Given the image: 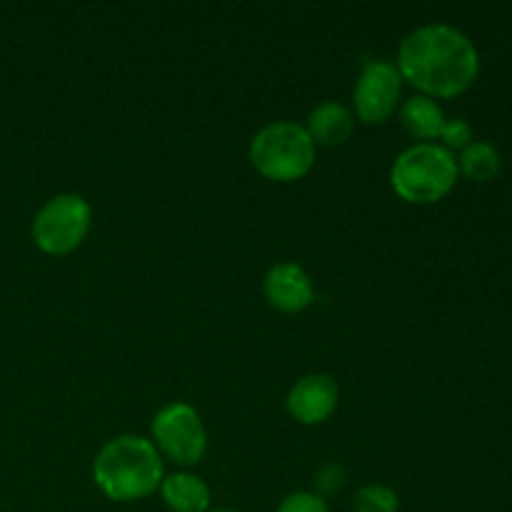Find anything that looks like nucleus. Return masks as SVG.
I'll return each instance as SVG.
<instances>
[{
    "instance_id": "obj_15",
    "label": "nucleus",
    "mask_w": 512,
    "mask_h": 512,
    "mask_svg": "<svg viewBox=\"0 0 512 512\" xmlns=\"http://www.w3.org/2000/svg\"><path fill=\"white\" fill-rule=\"evenodd\" d=\"M475 140V130L473 125L468 123L465 118H448L443 125V133H440V145L443 148H448L450 153H455V150H465L470 143Z\"/></svg>"
},
{
    "instance_id": "obj_4",
    "label": "nucleus",
    "mask_w": 512,
    "mask_h": 512,
    "mask_svg": "<svg viewBox=\"0 0 512 512\" xmlns=\"http://www.w3.org/2000/svg\"><path fill=\"white\" fill-rule=\"evenodd\" d=\"M318 148L310 140L305 125L295 120H275L253 135L248 148L255 173L273 183H295L315 168Z\"/></svg>"
},
{
    "instance_id": "obj_8",
    "label": "nucleus",
    "mask_w": 512,
    "mask_h": 512,
    "mask_svg": "<svg viewBox=\"0 0 512 512\" xmlns=\"http://www.w3.org/2000/svg\"><path fill=\"white\" fill-rule=\"evenodd\" d=\"M340 388L333 375L310 373L290 388L288 413L303 425H320L338 410Z\"/></svg>"
},
{
    "instance_id": "obj_14",
    "label": "nucleus",
    "mask_w": 512,
    "mask_h": 512,
    "mask_svg": "<svg viewBox=\"0 0 512 512\" xmlns=\"http://www.w3.org/2000/svg\"><path fill=\"white\" fill-rule=\"evenodd\" d=\"M400 498L390 485L368 483L355 493L353 512H398Z\"/></svg>"
},
{
    "instance_id": "obj_11",
    "label": "nucleus",
    "mask_w": 512,
    "mask_h": 512,
    "mask_svg": "<svg viewBox=\"0 0 512 512\" xmlns=\"http://www.w3.org/2000/svg\"><path fill=\"white\" fill-rule=\"evenodd\" d=\"M158 493L170 512H210L213 503L208 483L190 470L165 475Z\"/></svg>"
},
{
    "instance_id": "obj_9",
    "label": "nucleus",
    "mask_w": 512,
    "mask_h": 512,
    "mask_svg": "<svg viewBox=\"0 0 512 512\" xmlns=\"http://www.w3.org/2000/svg\"><path fill=\"white\" fill-rule=\"evenodd\" d=\"M263 295L280 313H303L315 298L313 278L298 263H275L263 278Z\"/></svg>"
},
{
    "instance_id": "obj_17",
    "label": "nucleus",
    "mask_w": 512,
    "mask_h": 512,
    "mask_svg": "<svg viewBox=\"0 0 512 512\" xmlns=\"http://www.w3.org/2000/svg\"><path fill=\"white\" fill-rule=\"evenodd\" d=\"M275 512H330V505L313 490H298V493H290Z\"/></svg>"
},
{
    "instance_id": "obj_18",
    "label": "nucleus",
    "mask_w": 512,
    "mask_h": 512,
    "mask_svg": "<svg viewBox=\"0 0 512 512\" xmlns=\"http://www.w3.org/2000/svg\"><path fill=\"white\" fill-rule=\"evenodd\" d=\"M210 512H235V510H228V508H218V510H210Z\"/></svg>"
},
{
    "instance_id": "obj_3",
    "label": "nucleus",
    "mask_w": 512,
    "mask_h": 512,
    "mask_svg": "<svg viewBox=\"0 0 512 512\" xmlns=\"http://www.w3.org/2000/svg\"><path fill=\"white\" fill-rule=\"evenodd\" d=\"M460 178L455 153L440 143H413L395 158L390 185L410 205H435L448 198Z\"/></svg>"
},
{
    "instance_id": "obj_6",
    "label": "nucleus",
    "mask_w": 512,
    "mask_h": 512,
    "mask_svg": "<svg viewBox=\"0 0 512 512\" xmlns=\"http://www.w3.org/2000/svg\"><path fill=\"white\" fill-rule=\"evenodd\" d=\"M150 443L160 458L173 460L183 470L195 468L208 453V430L198 410L188 403H168L150 423Z\"/></svg>"
},
{
    "instance_id": "obj_13",
    "label": "nucleus",
    "mask_w": 512,
    "mask_h": 512,
    "mask_svg": "<svg viewBox=\"0 0 512 512\" xmlns=\"http://www.w3.org/2000/svg\"><path fill=\"white\" fill-rule=\"evenodd\" d=\"M460 175H465L473 183H490L503 170V155L488 140H473L465 150H460L458 158Z\"/></svg>"
},
{
    "instance_id": "obj_10",
    "label": "nucleus",
    "mask_w": 512,
    "mask_h": 512,
    "mask_svg": "<svg viewBox=\"0 0 512 512\" xmlns=\"http://www.w3.org/2000/svg\"><path fill=\"white\" fill-rule=\"evenodd\" d=\"M305 130H308L315 148L318 145H323V148H338V145H343L353 135L355 115L348 105L338 103V100H323V103L310 110Z\"/></svg>"
},
{
    "instance_id": "obj_16",
    "label": "nucleus",
    "mask_w": 512,
    "mask_h": 512,
    "mask_svg": "<svg viewBox=\"0 0 512 512\" xmlns=\"http://www.w3.org/2000/svg\"><path fill=\"white\" fill-rule=\"evenodd\" d=\"M345 480H348V475H345V470L340 468L338 463H328L323 465V468L315 473V495H320L323 500L333 498V495H338L340 490L345 488Z\"/></svg>"
},
{
    "instance_id": "obj_1",
    "label": "nucleus",
    "mask_w": 512,
    "mask_h": 512,
    "mask_svg": "<svg viewBox=\"0 0 512 512\" xmlns=\"http://www.w3.org/2000/svg\"><path fill=\"white\" fill-rule=\"evenodd\" d=\"M395 68L418 95L453 100L468 93L478 80L480 53L470 35L455 25L425 23L405 35Z\"/></svg>"
},
{
    "instance_id": "obj_12",
    "label": "nucleus",
    "mask_w": 512,
    "mask_h": 512,
    "mask_svg": "<svg viewBox=\"0 0 512 512\" xmlns=\"http://www.w3.org/2000/svg\"><path fill=\"white\" fill-rule=\"evenodd\" d=\"M398 115L405 133L418 143H438L445 120H448L443 105L425 95H413V98L403 100Z\"/></svg>"
},
{
    "instance_id": "obj_7",
    "label": "nucleus",
    "mask_w": 512,
    "mask_h": 512,
    "mask_svg": "<svg viewBox=\"0 0 512 512\" xmlns=\"http://www.w3.org/2000/svg\"><path fill=\"white\" fill-rule=\"evenodd\" d=\"M403 88L393 60H365L353 88V115L365 125L388 123L403 105Z\"/></svg>"
},
{
    "instance_id": "obj_2",
    "label": "nucleus",
    "mask_w": 512,
    "mask_h": 512,
    "mask_svg": "<svg viewBox=\"0 0 512 512\" xmlns=\"http://www.w3.org/2000/svg\"><path fill=\"white\" fill-rule=\"evenodd\" d=\"M165 465L155 445L140 435H118L95 455L93 480L113 503H138L160 490Z\"/></svg>"
},
{
    "instance_id": "obj_5",
    "label": "nucleus",
    "mask_w": 512,
    "mask_h": 512,
    "mask_svg": "<svg viewBox=\"0 0 512 512\" xmlns=\"http://www.w3.org/2000/svg\"><path fill=\"white\" fill-rule=\"evenodd\" d=\"M93 225V208L78 193H60L35 213L30 223L35 248L45 255L63 258L85 243Z\"/></svg>"
}]
</instances>
